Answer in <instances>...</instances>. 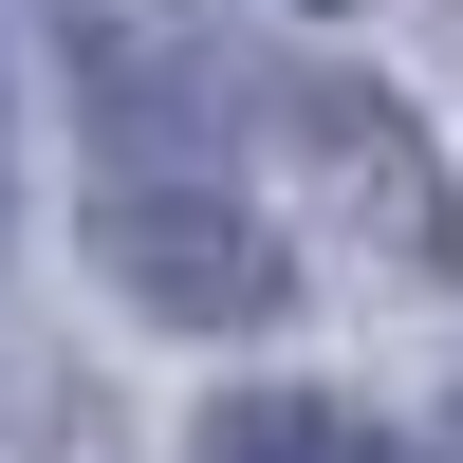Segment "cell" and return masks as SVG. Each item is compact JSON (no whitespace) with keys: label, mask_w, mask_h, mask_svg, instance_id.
<instances>
[{"label":"cell","mask_w":463,"mask_h":463,"mask_svg":"<svg viewBox=\"0 0 463 463\" xmlns=\"http://www.w3.org/2000/svg\"><path fill=\"white\" fill-rule=\"evenodd\" d=\"M0 241H19V111H0Z\"/></svg>","instance_id":"cell-3"},{"label":"cell","mask_w":463,"mask_h":463,"mask_svg":"<svg viewBox=\"0 0 463 463\" xmlns=\"http://www.w3.org/2000/svg\"><path fill=\"white\" fill-rule=\"evenodd\" d=\"M297 19H353V0H297Z\"/></svg>","instance_id":"cell-4"},{"label":"cell","mask_w":463,"mask_h":463,"mask_svg":"<svg viewBox=\"0 0 463 463\" xmlns=\"http://www.w3.org/2000/svg\"><path fill=\"white\" fill-rule=\"evenodd\" d=\"M445 463H463V408H445Z\"/></svg>","instance_id":"cell-5"},{"label":"cell","mask_w":463,"mask_h":463,"mask_svg":"<svg viewBox=\"0 0 463 463\" xmlns=\"http://www.w3.org/2000/svg\"><path fill=\"white\" fill-rule=\"evenodd\" d=\"M111 279L148 297V316H185V334H241V316H279V241H260L222 185H130L111 204Z\"/></svg>","instance_id":"cell-1"},{"label":"cell","mask_w":463,"mask_h":463,"mask_svg":"<svg viewBox=\"0 0 463 463\" xmlns=\"http://www.w3.org/2000/svg\"><path fill=\"white\" fill-rule=\"evenodd\" d=\"M204 463H390V445H371L353 408H316V390H260V408L204 427Z\"/></svg>","instance_id":"cell-2"}]
</instances>
